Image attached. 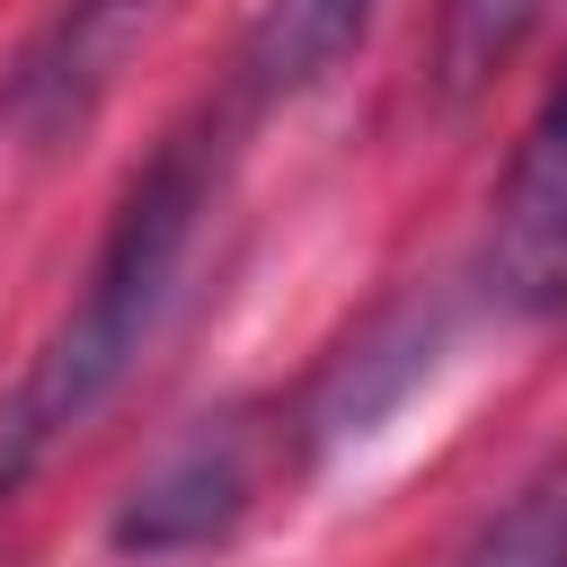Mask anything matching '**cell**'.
<instances>
[{
	"label": "cell",
	"mask_w": 567,
	"mask_h": 567,
	"mask_svg": "<svg viewBox=\"0 0 567 567\" xmlns=\"http://www.w3.org/2000/svg\"><path fill=\"white\" fill-rule=\"evenodd\" d=\"M133 9H151V0H80V9H71V27H62V71H89L97 35H106L115 18H133ZM62 71H27V97H35V89H53Z\"/></svg>",
	"instance_id": "obj_8"
},
{
	"label": "cell",
	"mask_w": 567,
	"mask_h": 567,
	"mask_svg": "<svg viewBox=\"0 0 567 567\" xmlns=\"http://www.w3.org/2000/svg\"><path fill=\"white\" fill-rule=\"evenodd\" d=\"M549 0H443L434 9V97L443 106H470L505 62L514 44L540 27Z\"/></svg>",
	"instance_id": "obj_6"
},
{
	"label": "cell",
	"mask_w": 567,
	"mask_h": 567,
	"mask_svg": "<svg viewBox=\"0 0 567 567\" xmlns=\"http://www.w3.org/2000/svg\"><path fill=\"white\" fill-rule=\"evenodd\" d=\"M257 478H266V443L248 416H204L186 425L115 505L106 540L124 558H186V549H213L221 532H239V514L257 505Z\"/></svg>",
	"instance_id": "obj_2"
},
{
	"label": "cell",
	"mask_w": 567,
	"mask_h": 567,
	"mask_svg": "<svg viewBox=\"0 0 567 567\" xmlns=\"http://www.w3.org/2000/svg\"><path fill=\"white\" fill-rule=\"evenodd\" d=\"M221 133H230L221 115L177 124V133L142 159V177L124 186V204H115V221H106V239H97V266H89L71 319H62L53 346L35 354L18 408L0 416V487H18L27 461H35L62 425H80V416L133 372V354H142V337L159 328V310H168V292H177V266H186V248H195V230H204V213H213V195H221V151H230Z\"/></svg>",
	"instance_id": "obj_1"
},
{
	"label": "cell",
	"mask_w": 567,
	"mask_h": 567,
	"mask_svg": "<svg viewBox=\"0 0 567 567\" xmlns=\"http://www.w3.org/2000/svg\"><path fill=\"white\" fill-rule=\"evenodd\" d=\"M363 27H372V0H266L239 35V97L275 106V97L319 89L354 53Z\"/></svg>",
	"instance_id": "obj_4"
},
{
	"label": "cell",
	"mask_w": 567,
	"mask_h": 567,
	"mask_svg": "<svg viewBox=\"0 0 567 567\" xmlns=\"http://www.w3.org/2000/svg\"><path fill=\"white\" fill-rule=\"evenodd\" d=\"M487 292L514 319H567V62L540 89L487 213Z\"/></svg>",
	"instance_id": "obj_3"
},
{
	"label": "cell",
	"mask_w": 567,
	"mask_h": 567,
	"mask_svg": "<svg viewBox=\"0 0 567 567\" xmlns=\"http://www.w3.org/2000/svg\"><path fill=\"white\" fill-rule=\"evenodd\" d=\"M434 363V319L425 310H399V319H381L328 381H319V399H310V443L328 452V443H346V434H363L416 372Z\"/></svg>",
	"instance_id": "obj_5"
},
{
	"label": "cell",
	"mask_w": 567,
	"mask_h": 567,
	"mask_svg": "<svg viewBox=\"0 0 567 567\" xmlns=\"http://www.w3.org/2000/svg\"><path fill=\"white\" fill-rule=\"evenodd\" d=\"M452 567H567V452L549 470H532L478 532Z\"/></svg>",
	"instance_id": "obj_7"
}]
</instances>
